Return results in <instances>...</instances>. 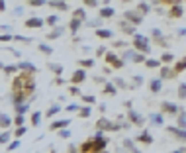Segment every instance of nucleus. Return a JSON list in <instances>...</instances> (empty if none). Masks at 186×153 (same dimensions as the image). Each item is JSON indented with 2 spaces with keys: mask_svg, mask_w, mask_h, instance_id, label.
Segmentation results:
<instances>
[{
  "mask_svg": "<svg viewBox=\"0 0 186 153\" xmlns=\"http://www.w3.org/2000/svg\"><path fill=\"white\" fill-rule=\"evenodd\" d=\"M0 71H4V63H0Z\"/></svg>",
  "mask_w": 186,
  "mask_h": 153,
  "instance_id": "338daca9",
  "label": "nucleus"
},
{
  "mask_svg": "<svg viewBox=\"0 0 186 153\" xmlns=\"http://www.w3.org/2000/svg\"><path fill=\"white\" fill-rule=\"evenodd\" d=\"M135 47H137L139 51H143V53H149V51H151V47H149V43H147V39H145L143 35H139V33H135Z\"/></svg>",
  "mask_w": 186,
  "mask_h": 153,
  "instance_id": "f257e3e1",
  "label": "nucleus"
},
{
  "mask_svg": "<svg viewBox=\"0 0 186 153\" xmlns=\"http://www.w3.org/2000/svg\"><path fill=\"white\" fill-rule=\"evenodd\" d=\"M163 110L164 112H170V114H176V112H178L176 104H170V102H163Z\"/></svg>",
  "mask_w": 186,
  "mask_h": 153,
  "instance_id": "dca6fc26",
  "label": "nucleus"
},
{
  "mask_svg": "<svg viewBox=\"0 0 186 153\" xmlns=\"http://www.w3.org/2000/svg\"><path fill=\"white\" fill-rule=\"evenodd\" d=\"M120 28H121L125 33H133V32H135V28H133V26H129V24H127V20L120 22Z\"/></svg>",
  "mask_w": 186,
  "mask_h": 153,
  "instance_id": "a211bd4d",
  "label": "nucleus"
},
{
  "mask_svg": "<svg viewBox=\"0 0 186 153\" xmlns=\"http://www.w3.org/2000/svg\"><path fill=\"white\" fill-rule=\"evenodd\" d=\"M123 16H125V20H127V22H131V24H141V22H143V16L139 14V10H137V12L127 10Z\"/></svg>",
  "mask_w": 186,
  "mask_h": 153,
  "instance_id": "20e7f679",
  "label": "nucleus"
},
{
  "mask_svg": "<svg viewBox=\"0 0 186 153\" xmlns=\"http://www.w3.org/2000/svg\"><path fill=\"white\" fill-rule=\"evenodd\" d=\"M116 87H120V88H125V83H123V79H116Z\"/></svg>",
  "mask_w": 186,
  "mask_h": 153,
  "instance_id": "864d4df0",
  "label": "nucleus"
},
{
  "mask_svg": "<svg viewBox=\"0 0 186 153\" xmlns=\"http://www.w3.org/2000/svg\"><path fill=\"white\" fill-rule=\"evenodd\" d=\"M16 124H18V126H24V114H18V116H16Z\"/></svg>",
  "mask_w": 186,
  "mask_h": 153,
  "instance_id": "8fccbe9b",
  "label": "nucleus"
},
{
  "mask_svg": "<svg viewBox=\"0 0 186 153\" xmlns=\"http://www.w3.org/2000/svg\"><path fill=\"white\" fill-rule=\"evenodd\" d=\"M39 51H41L43 55H51V53H53V47L47 45V43H41V45H39Z\"/></svg>",
  "mask_w": 186,
  "mask_h": 153,
  "instance_id": "4be33fe9",
  "label": "nucleus"
},
{
  "mask_svg": "<svg viewBox=\"0 0 186 153\" xmlns=\"http://www.w3.org/2000/svg\"><path fill=\"white\" fill-rule=\"evenodd\" d=\"M98 153H108V151H98Z\"/></svg>",
  "mask_w": 186,
  "mask_h": 153,
  "instance_id": "774afa93",
  "label": "nucleus"
},
{
  "mask_svg": "<svg viewBox=\"0 0 186 153\" xmlns=\"http://www.w3.org/2000/svg\"><path fill=\"white\" fill-rule=\"evenodd\" d=\"M90 112H92L90 108H80V110H78V116H80V118H88Z\"/></svg>",
  "mask_w": 186,
  "mask_h": 153,
  "instance_id": "473e14b6",
  "label": "nucleus"
},
{
  "mask_svg": "<svg viewBox=\"0 0 186 153\" xmlns=\"http://www.w3.org/2000/svg\"><path fill=\"white\" fill-rule=\"evenodd\" d=\"M104 90H106V94H116V92H118V88L114 87V85H110V83H106V88H104Z\"/></svg>",
  "mask_w": 186,
  "mask_h": 153,
  "instance_id": "bb28decb",
  "label": "nucleus"
},
{
  "mask_svg": "<svg viewBox=\"0 0 186 153\" xmlns=\"http://www.w3.org/2000/svg\"><path fill=\"white\" fill-rule=\"evenodd\" d=\"M133 81H135V85H139V87H141V85H143V76H135Z\"/></svg>",
  "mask_w": 186,
  "mask_h": 153,
  "instance_id": "13d9d810",
  "label": "nucleus"
},
{
  "mask_svg": "<svg viewBox=\"0 0 186 153\" xmlns=\"http://www.w3.org/2000/svg\"><path fill=\"white\" fill-rule=\"evenodd\" d=\"M78 63L82 67H94V59H80Z\"/></svg>",
  "mask_w": 186,
  "mask_h": 153,
  "instance_id": "2f4dec72",
  "label": "nucleus"
},
{
  "mask_svg": "<svg viewBox=\"0 0 186 153\" xmlns=\"http://www.w3.org/2000/svg\"><path fill=\"white\" fill-rule=\"evenodd\" d=\"M39 122H41V112H33V116H32V124L37 128L39 126Z\"/></svg>",
  "mask_w": 186,
  "mask_h": 153,
  "instance_id": "5701e85b",
  "label": "nucleus"
},
{
  "mask_svg": "<svg viewBox=\"0 0 186 153\" xmlns=\"http://www.w3.org/2000/svg\"><path fill=\"white\" fill-rule=\"evenodd\" d=\"M112 16H114V8H110V6L100 10V18H112Z\"/></svg>",
  "mask_w": 186,
  "mask_h": 153,
  "instance_id": "f3484780",
  "label": "nucleus"
},
{
  "mask_svg": "<svg viewBox=\"0 0 186 153\" xmlns=\"http://www.w3.org/2000/svg\"><path fill=\"white\" fill-rule=\"evenodd\" d=\"M96 128H98L100 131H114L116 124H112V122L106 120V118H100V120L96 122Z\"/></svg>",
  "mask_w": 186,
  "mask_h": 153,
  "instance_id": "7ed1b4c3",
  "label": "nucleus"
},
{
  "mask_svg": "<svg viewBox=\"0 0 186 153\" xmlns=\"http://www.w3.org/2000/svg\"><path fill=\"white\" fill-rule=\"evenodd\" d=\"M71 124V120H59V122H53L51 124V130H61V128H67Z\"/></svg>",
  "mask_w": 186,
  "mask_h": 153,
  "instance_id": "f8f14e48",
  "label": "nucleus"
},
{
  "mask_svg": "<svg viewBox=\"0 0 186 153\" xmlns=\"http://www.w3.org/2000/svg\"><path fill=\"white\" fill-rule=\"evenodd\" d=\"M82 98H84V102H86V104H94V102H96V98H94L92 94H86V96H82Z\"/></svg>",
  "mask_w": 186,
  "mask_h": 153,
  "instance_id": "c03bdc74",
  "label": "nucleus"
},
{
  "mask_svg": "<svg viewBox=\"0 0 186 153\" xmlns=\"http://www.w3.org/2000/svg\"><path fill=\"white\" fill-rule=\"evenodd\" d=\"M28 110H30V102H22V104L16 106V112H18V114H26Z\"/></svg>",
  "mask_w": 186,
  "mask_h": 153,
  "instance_id": "aec40b11",
  "label": "nucleus"
},
{
  "mask_svg": "<svg viewBox=\"0 0 186 153\" xmlns=\"http://www.w3.org/2000/svg\"><path fill=\"white\" fill-rule=\"evenodd\" d=\"M151 122H155V124H163V116H161V114H153V116H151Z\"/></svg>",
  "mask_w": 186,
  "mask_h": 153,
  "instance_id": "ea45409f",
  "label": "nucleus"
},
{
  "mask_svg": "<svg viewBox=\"0 0 186 153\" xmlns=\"http://www.w3.org/2000/svg\"><path fill=\"white\" fill-rule=\"evenodd\" d=\"M139 10H141L143 14H147V12H149V6H147V4H139Z\"/></svg>",
  "mask_w": 186,
  "mask_h": 153,
  "instance_id": "6e6d98bb",
  "label": "nucleus"
},
{
  "mask_svg": "<svg viewBox=\"0 0 186 153\" xmlns=\"http://www.w3.org/2000/svg\"><path fill=\"white\" fill-rule=\"evenodd\" d=\"M98 55H106V47H98V51H96Z\"/></svg>",
  "mask_w": 186,
  "mask_h": 153,
  "instance_id": "052dcab7",
  "label": "nucleus"
},
{
  "mask_svg": "<svg viewBox=\"0 0 186 153\" xmlns=\"http://www.w3.org/2000/svg\"><path fill=\"white\" fill-rule=\"evenodd\" d=\"M6 10V4H4V0H0V12Z\"/></svg>",
  "mask_w": 186,
  "mask_h": 153,
  "instance_id": "e2e57ef3",
  "label": "nucleus"
},
{
  "mask_svg": "<svg viewBox=\"0 0 186 153\" xmlns=\"http://www.w3.org/2000/svg\"><path fill=\"white\" fill-rule=\"evenodd\" d=\"M45 22L49 24V26H57V22H59V16H55V14H53V16H49Z\"/></svg>",
  "mask_w": 186,
  "mask_h": 153,
  "instance_id": "72a5a7b5",
  "label": "nucleus"
},
{
  "mask_svg": "<svg viewBox=\"0 0 186 153\" xmlns=\"http://www.w3.org/2000/svg\"><path fill=\"white\" fill-rule=\"evenodd\" d=\"M96 35H98V37H102V39H110L114 33H112V30H104V28H98Z\"/></svg>",
  "mask_w": 186,
  "mask_h": 153,
  "instance_id": "9d476101",
  "label": "nucleus"
},
{
  "mask_svg": "<svg viewBox=\"0 0 186 153\" xmlns=\"http://www.w3.org/2000/svg\"><path fill=\"white\" fill-rule=\"evenodd\" d=\"M22 143H20V139H14L12 143H8V151H14V149H18Z\"/></svg>",
  "mask_w": 186,
  "mask_h": 153,
  "instance_id": "c756f323",
  "label": "nucleus"
},
{
  "mask_svg": "<svg viewBox=\"0 0 186 153\" xmlns=\"http://www.w3.org/2000/svg\"><path fill=\"white\" fill-rule=\"evenodd\" d=\"M84 79H86V73H84V69H77V71L73 73V79H71V81H73L75 85H78V83H82Z\"/></svg>",
  "mask_w": 186,
  "mask_h": 153,
  "instance_id": "39448f33",
  "label": "nucleus"
},
{
  "mask_svg": "<svg viewBox=\"0 0 186 153\" xmlns=\"http://www.w3.org/2000/svg\"><path fill=\"white\" fill-rule=\"evenodd\" d=\"M69 153H75V145H69Z\"/></svg>",
  "mask_w": 186,
  "mask_h": 153,
  "instance_id": "0e129e2a",
  "label": "nucleus"
},
{
  "mask_svg": "<svg viewBox=\"0 0 186 153\" xmlns=\"http://www.w3.org/2000/svg\"><path fill=\"white\" fill-rule=\"evenodd\" d=\"M18 69H20V65H14V67H4V73H8V75H12V73H16V71H18Z\"/></svg>",
  "mask_w": 186,
  "mask_h": 153,
  "instance_id": "4c0bfd02",
  "label": "nucleus"
},
{
  "mask_svg": "<svg viewBox=\"0 0 186 153\" xmlns=\"http://www.w3.org/2000/svg\"><path fill=\"white\" fill-rule=\"evenodd\" d=\"M49 69H51L53 73H57V75H61V73H63V65H59V63H51V65H49Z\"/></svg>",
  "mask_w": 186,
  "mask_h": 153,
  "instance_id": "b1692460",
  "label": "nucleus"
},
{
  "mask_svg": "<svg viewBox=\"0 0 186 153\" xmlns=\"http://www.w3.org/2000/svg\"><path fill=\"white\" fill-rule=\"evenodd\" d=\"M12 102H14V106H18V104H22L24 102V96H22V92H18L14 98H12Z\"/></svg>",
  "mask_w": 186,
  "mask_h": 153,
  "instance_id": "7c9ffc66",
  "label": "nucleus"
},
{
  "mask_svg": "<svg viewBox=\"0 0 186 153\" xmlns=\"http://www.w3.org/2000/svg\"><path fill=\"white\" fill-rule=\"evenodd\" d=\"M106 63L114 65L116 69H121V67L125 65V63H123V59H120L118 55H116V53H112V51H110V53H106Z\"/></svg>",
  "mask_w": 186,
  "mask_h": 153,
  "instance_id": "f03ea898",
  "label": "nucleus"
},
{
  "mask_svg": "<svg viewBox=\"0 0 186 153\" xmlns=\"http://www.w3.org/2000/svg\"><path fill=\"white\" fill-rule=\"evenodd\" d=\"M139 141H145V143H151L153 139H151V135L147 133V131H143L141 135H139Z\"/></svg>",
  "mask_w": 186,
  "mask_h": 153,
  "instance_id": "c85d7f7f",
  "label": "nucleus"
},
{
  "mask_svg": "<svg viewBox=\"0 0 186 153\" xmlns=\"http://www.w3.org/2000/svg\"><path fill=\"white\" fill-rule=\"evenodd\" d=\"M161 87H163L161 79H153V81H151V90H153V92H159V90H161Z\"/></svg>",
  "mask_w": 186,
  "mask_h": 153,
  "instance_id": "6ab92c4d",
  "label": "nucleus"
},
{
  "mask_svg": "<svg viewBox=\"0 0 186 153\" xmlns=\"http://www.w3.org/2000/svg\"><path fill=\"white\" fill-rule=\"evenodd\" d=\"M59 135H61V137H71V131L69 130H59Z\"/></svg>",
  "mask_w": 186,
  "mask_h": 153,
  "instance_id": "09e8293b",
  "label": "nucleus"
},
{
  "mask_svg": "<svg viewBox=\"0 0 186 153\" xmlns=\"http://www.w3.org/2000/svg\"><path fill=\"white\" fill-rule=\"evenodd\" d=\"M84 4H86V6H92V8H96V6H98V2H96V0H84Z\"/></svg>",
  "mask_w": 186,
  "mask_h": 153,
  "instance_id": "603ef678",
  "label": "nucleus"
},
{
  "mask_svg": "<svg viewBox=\"0 0 186 153\" xmlns=\"http://www.w3.org/2000/svg\"><path fill=\"white\" fill-rule=\"evenodd\" d=\"M80 26H82V20H78V18H73V20H71V24H69L71 32H75V33L78 32V28H80Z\"/></svg>",
  "mask_w": 186,
  "mask_h": 153,
  "instance_id": "9b49d317",
  "label": "nucleus"
},
{
  "mask_svg": "<svg viewBox=\"0 0 186 153\" xmlns=\"http://www.w3.org/2000/svg\"><path fill=\"white\" fill-rule=\"evenodd\" d=\"M18 65H20V69H24V71H32V73L37 71V67L32 65V63H28V61H22V63H18Z\"/></svg>",
  "mask_w": 186,
  "mask_h": 153,
  "instance_id": "2eb2a0df",
  "label": "nucleus"
},
{
  "mask_svg": "<svg viewBox=\"0 0 186 153\" xmlns=\"http://www.w3.org/2000/svg\"><path fill=\"white\" fill-rule=\"evenodd\" d=\"M168 131H173V133H176L178 137H182V139H186V131H182V130H176V128H168Z\"/></svg>",
  "mask_w": 186,
  "mask_h": 153,
  "instance_id": "cd10ccee",
  "label": "nucleus"
},
{
  "mask_svg": "<svg viewBox=\"0 0 186 153\" xmlns=\"http://www.w3.org/2000/svg\"><path fill=\"white\" fill-rule=\"evenodd\" d=\"M14 33H0V41H12Z\"/></svg>",
  "mask_w": 186,
  "mask_h": 153,
  "instance_id": "f704fd0d",
  "label": "nucleus"
},
{
  "mask_svg": "<svg viewBox=\"0 0 186 153\" xmlns=\"http://www.w3.org/2000/svg\"><path fill=\"white\" fill-rule=\"evenodd\" d=\"M47 4L53 6V8H59V10H67V8H69L67 2H63V0H61V2H59V0H51V2H47Z\"/></svg>",
  "mask_w": 186,
  "mask_h": 153,
  "instance_id": "4468645a",
  "label": "nucleus"
},
{
  "mask_svg": "<svg viewBox=\"0 0 186 153\" xmlns=\"http://www.w3.org/2000/svg\"><path fill=\"white\" fill-rule=\"evenodd\" d=\"M170 14H173V16H176V18H178V16H182V8H180V6H175V8L170 10Z\"/></svg>",
  "mask_w": 186,
  "mask_h": 153,
  "instance_id": "a19ab883",
  "label": "nucleus"
},
{
  "mask_svg": "<svg viewBox=\"0 0 186 153\" xmlns=\"http://www.w3.org/2000/svg\"><path fill=\"white\" fill-rule=\"evenodd\" d=\"M59 112H61V106H59V104H55V106H51V108H49L47 112H45V116H49V118H51V116L59 114Z\"/></svg>",
  "mask_w": 186,
  "mask_h": 153,
  "instance_id": "412c9836",
  "label": "nucleus"
},
{
  "mask_svg": "<svg viewBox=\"0 0 186 153\" xmlns=\"http://www.w3.org/2000/svg\"><path fill=\"white\" fill-rule=\"evenodd\" d=\"M102 20H104V18H98V20H88V26H92V28H100V24H102Z\"/></svg>",
  "mask_w": 186,
  "mask_h": 153,
  "instance_id": "e433bc0d",
  "label": "nucleus"
},
{
  "mask_svg": "<svg viewBox=\"0 0 186 153\" xmlns=\"http://www.w3.org/2000/svg\"><path fill=\"white\" fill-rule=\"evenodd\" d=\"M178 96H180V98H186V85H180V87H178Z\"/></svg>",
  "mask_w": 186,
  "mask_h": 153,
  "instance_id": "37998d69",
  "label": "nucleus"
},
{
  "mask_svg": "<svg viewBox=\"0 0 186 153\" xmlns=\"http://www.w3.org/2000/svg\"><path fill=\"white\" fill-rule=\"evenodd\" d=\"M63 33H65V28H63V26H61V28H53V32L49 33V35H47V37H49V39H57V37H61V35H63Z\"/></svg>",
  "mask_w": 186,
  "mask_h": 153,
  "instance_id": "6e6552de",
  "label": "nucleus"
},
{
  "mask_svg": "<svg viewBox=\"0 0 186 153\" xmlns=\"http://www.w3.org/2000/svg\"><path fill=\"white\" fill-rule=\"evenodd\" d=\"M178 33H180V35H186V30H178Z\"/></svg>",
  "mask_w": 186,
  "mask_h": 153,
  "instance_id": "69168bd1",
  "label": "nucleus"
},
{
  "mask_svg": "<svg viewBox=\"0 0 186 153\" xmlns=\"http://www.w3.org/2000/svg\"><path fill=\"white\" fill-rule=\"evenodd\" d=\"M145 63H147V67H149V69H155V67H161V61H157V59H147Z\"/></svg>",
  "mask_w": 186,
  "mask_h": 153,
  "instance_id": "393cba45",
  "label": "nucleus"
},
{
  "mask_svg": "<svg viewBox=\"0 0 186 153\" xmlns=\"http://www.w3.org/2000/svg\"><path fill=\"white\" fill-rule=\"evenodd\" d=\"M8 141H10V131L0 133V143H8Z\"/></svg>",
  "mask_w": 186,
  "mask_h": 153,
  "instance_id": "c9c22d12",
  "label": "nucleus"
},
{
  "mask_svg": "<svg viewBox=\"0 0 186 153\" xmlns=\"http://www.w3.org/2000/svg\"><path fill=\"white\" fill-rule=\"evenodd\" d=\"M55 85H65V79H63V76H57V79H55Z\"/></svg>",
  "mask_w": 186,
  "mask_h": 153,
  "instance_id": "4d7b16f0",
  "label": "nucleus"
},
{
  "mask_svg": "<svg viewBox=\"0 0 186 153\" xmlns=\"http://www.w3.org/2000/svg\"><path fill=\"white\" fill-rule=\"evenodd\" d=\"M10 124H12V120L8 114H0V128H10Z\"/></svg>",
  "mask_w": 186,
  "mask_h": 153,
  "instance_id": "ddd939ff",
  "label": "nucleus"
},
{
  "mask_svg": "<svg viewBox=\"0 0 186 153\" xmlns=\"http://www.w3.org/2000/svg\"><path fill=\"white\" fill-rule=\"evenodd\" d=\"M26 131H28V128H26V126H20V128L16 130V137H22Z\"/></svg>",
  "mask_w": 186,
  "mask_h": 153,
  "instance_id": "79ce46f5",
  "label": "nucleus"
},
{
  "mask_svg": "<svg viewBox=\"0 0 186 153\" xmlns=\"http://www.w3.org/2000/svg\"><path fill=\"white\" fill-rule=\"evenodd\" d=\"M163 61H173V55H170V53H164L163 55Z\"/></svg>",
  "mask_w": 186,
  "mask_h": 153,
  "instance_id": "bf43d9fd",
  "label": "nucleus"
},
{
  "mask_svg": "<svg viewBox=\"0 0 186 153\" xmlns=\"http://www.w3.org/2000/svg\"><path fill=\"white\" fill-rule=\"evenodd\" d=\"M71 94H77V96H78V94H80V88H78L77 85H75V87H71Z\"/></svg>",
  "mask_w": 186,
  "mask_h": 153,
  "instance_id": "5fc2aeb1",
  "label": "nucleus"
},
{
  "mask_svg": "<svg viewBox=\"0 0 186 153\" xmlns=\"http://www.w3.org/2000/svg\"><path fill=\"white\" fill-rule=\"evenodd\" d=\"M28 2H30L32 6H41V4H45V2H47V0H28Z\"/></svg>",
  "mask_w": 186,
  "mask_h": 153,
  "instance_id": "a18cd8bd",
  "label": "nucleus"
},
{
  "mask_svg": "<svg viewBox=\"0 0 186 153\" xmlns=\"http://www.w3.org/2000/svg\"><path fill=\"white\" fill-rule=\"evenodd\" d=\"M67 110H69V112H75V110H80V106H78V104H69V106H67Z\"/></svg>",
  "mask_w": 186,
  "mask_h": 153,
  "instance_id": "de8ad7c7",
  "label": "nucleus"
},
{
  "mask_svg": "<svg viewBox=\"0 0 186 153\" xmlns=\"http://www.w3.org/2000/svg\"><path fill=\"white\" fill-rule=\"evenodd\" d=\"M182 69H186V59H182V61L176 65V71H182Z\"/></svg>",
  "mask_w": 186,
  "mask_h": 153,
  "instance_id": "3c124183",
  "label": "nucleus"
},
{
  "mask_svg": "<svg viewBox=\"0 0 186 153\" xmlns=\"http://www.w3.org/2000/svg\"><path fill=\"white\" fill-rule=\"evenodd\" d=\"M14 39H18V41H26V43H30V41H32L30 37H24V35H14Z\"/></svg>",
  "mask_w": 186,
  "mask_h": 153,
  "instance_id": "49530a36",
  "label": "nucleus"
},
{
  "mask_svg": "<svg viewBox=\"0 0 186 153\" xmlns=\"http://www.w3.org/2000/svg\"><path fill=\"white\" fill-rule=\"evenodd\" d=\"M161 75H163V79H166V76H173V71H170L168 67H163V69H161Z\"/></svg>",
  "mask_w": 186,
  "mask_h": 153,
  "instance_id": "58836bf2",
  "label": "nucleus"
},
{
  "mask_svg": "<svg viewBox=\"0 0 186 153\" xmlns=\"http://www.w3.org/2000/svg\"><path fill=\"white\" fill-rule=\"evenodd\" d=\"M127 114H129V120H131L133 124H141V122H143V116H141V114H137L135 110H129Z\"/></svg>",
  "mask_w": 186,
  "mask_h": 153,
  "instance_id": "1a4fd4ad",
  "label": "nucleus"
},
{
  "mask_svg": "<svg viewBox=\"0 0 186 153\" xmlns=\"http://www.w3.org/2000/svg\"><path fill=\"white\" fill-rule=\"evenodd\" d=\"M75 18H78V20H82V22H84V18H86V12L82 10V8H78V10H75Z\"/></svg>",
  "mask_w": 186,
  "mask_h": 153,
  "instance_id": "a878e982",
  "label": "nucleus"
},
{
  "mask_svg": "<svg viewBox=\"0 0 186 153\" xmlns=\"http://www.w3.org/2000/svg\"><path fill=\"white\" fill-rule=\"evenodd\" d=\"M24 24H26L28 28H41V26H43V20H41V18H28Z\"/></svg>",
  "mask_w": 186,
  "mask_h": 153,
  "instance_id": "423d86ee",
  "label": "nucleus"
},
{
  "mask_svg": "<svg viewBox=\"0 0 186 153\" xmlns=\"http://www.w3.org/2000/svg\"><path fill=\"white\" fill-rule=\"evenodd\" d=\"M106 139H102V137H94L92 139V149H104L106 147Z\"/></svg>",
  "mask_w": 186,
  "mask_h": 153,
  "instance_id": "0eeeda50",
  "label": "nucleus"
},
{
  "mask_svg": "<svg viewBox=\"0 0 186 153\" xmlns=\"http://www.w3.org/2000/svg\"><path fill=\"white\" fill-rule=\"evenodd\" d=\"M133 59H135V61H137V63H139V61H145V57H143V55H135V57H133Z\"/></svg>",
  "mask_w": 186,
  "mask_h": 153,
  "instance_id": "680f3d73",
  "label": "nucleus"
}]
</instances>
